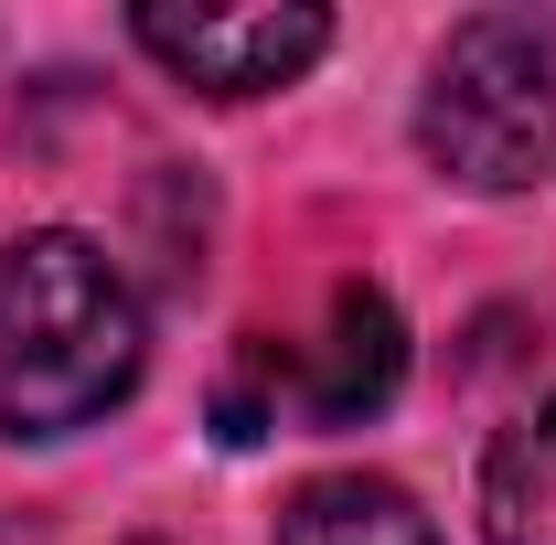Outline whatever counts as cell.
<instances>
[{
    "label": "cell",
    "instance_id": "6",
    "mask_svg": "<svg viewBox=\"0 0 556 545\" xmlns=\"http://www.w3.org/2000/svg\"><path fill=\"white\" fill-rule=\"evenodd\" d=\"M482 535L492 545H556V396L525 407L482 460Z\"/></svg>",
    "mask_w": 556,
    "mask_h": 545
},
{
    "label": "cell",
    "instance_id": "7",
    "mask_svg": "<svg viewBox=\"0 0 556 545\" xmlns=\"http://www.w3.org/2000/svg\"><path fill=\"white\" fill-rule=\"evenodd\" d=\"M0 545H33V535H11V524H0Z\"/></svg>",
    "mask_w": 556,
    "mask_h": 545
},
{
    "label": "cell",
    "instance_id": "1",
    "mask_svg": "<svg viewBox=\"0 0 556 545\" xmlns=\"http://www.w3.org/2000/svg\"><path fill=\"white\" fill-rule=\"evenodd\" d=\"M150 364L139 289L65 225L0 246V439H75Z\"/></svg>",
    "mask_w": 556,
    "mask_h": 545
},
{
    "label": "cell",
    "instance_id": "5",
    "mask_svg": "<svg viewBox=\"0 0 556 545\" xmlns=\"http://www.w3.org/2000/svg\"><path fill=\"white\" fill-rule=\"evenodd\" d=\"M278 545H439V524L417 514V492L375 471H321L289 492V514H278Z\"/></svg>",
    "mask_w": 556,
    "mask_h": 545
},
{
    "label": "cell",
    "instance_id": "4",
    "mask_svg": "<svg viewBox=\"0 0 556 545\" xmlns=\"http://www.w3.org/2000/svg\"><path fill=\"white\" fill-rule=\"evenodd\" d=\"M129 33L204 97H268L289 75H311L321 43H332V22L311 0H278V11H139Z\"/></svg>",
    "mask_w": 556,
    "mask_h": 545
},
{
    "label": "cell",
    "instance_id": "3",
    "mask_svg": "<svg viewBox=\"0 0 556 545\" xmlns=\"http://www.w3.org/2000/svg\"><path fill=\"white\" fill-rule=\"evenodd\" d=\"M407 385V321L386 289H332L321 332L289 342V353H247V375L225 385V439H268L289 428H364V417L396 407Z\"/></svg>",
    "mask_w": 556,
    "mask_h": 545
},
{
    "label": "cell",
    "instance_id": "2",
    "mask_svg": "<svg viewBox=\"0 0 556 545\" xmlns=\"http://www.w3.org/2000/svg\"><path fill=\"white\" fill-rule=\"evenodd\" d=\"M417 150L471 193H546L556 182V22L546 11H471L428 54Z\"/></svg>",
    "mask_w": 556,
    "mask_h": 545
},
{
    "label": "cell",
    "instance_id": "8",
    "mask_svg": "<svg viewBox=\"0 0 556 545\" xmlns=\"http://www.w3.org/2000/svg\"><path fill=\"white\" fill-rule=\"evenodd\" d=\"M129 545H161V535H129Z\"/></svg>",
    "mask_w": 556,
    "mask_h": 545
}]
</instances>
